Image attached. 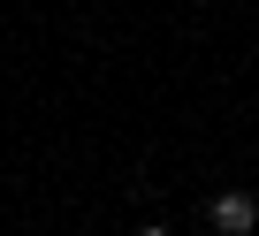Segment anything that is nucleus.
<instances>
[{
	"mask_svg": "<svg viewBox=\"0 0 259 236\" xmlns=\"http://www.w3.org/2000/svg\"><path fill=\"white\" fill-rule=\"evenodd\" d=\"M138 236H168V228H138Z\"/></svg>",
	"mask_w": 259,
	"mask_h": 236,
	"instance_id": "2",
	"label": "nucleus"
},
{
	"mask_svg": "<svg viewBox=\"0 0 259 236\" xmlns=\"http://www.w3.org/2000/svg\"><path fill=\"white\" fill-rule=\"evenodd\" d=\"M259 228V198L251 191H221L213 198V236H251Z\"/></svg>",
	"mask_w": 259,
	"mask_h": 236,
	"instance_id": "1",
	"label": "nucleus"
}]
</instances>
